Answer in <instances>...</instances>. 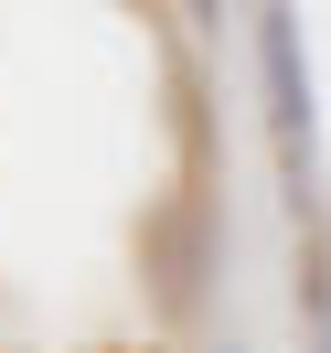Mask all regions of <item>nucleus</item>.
Masks as SVG:
<instances>
[{
    "instance_id": "obj_1",
    "label": "nucleus",
    "mask_w": 331,
    "mask_h": 353,
    "mask_svg": "<svg viewBox=\"0 0 331 353\" xmlns=\"http://www.w3.org/2000/svg\"><path fill=\"white\" fill-rule=\"evenodd\" d=\"M257 75H267V129H278V161L288 182L310 172V75H299V22H288V0L257 11Z\"/></svg>"
},
{
    "instance_id": "obj_2",
    "label": "nucleus",
    "mask_w": 331,
    "mask_h": 353,
    "mask_svg": "<svg viewBox=\"0 0 331 353\" xmlns=\"http://www.w3.org/2000/svg\"><path fill=\"white\" fill-rule=\"evenodd\" d=\"M193 11H203V22H224V0H193Z\"/></svg>"
}]
</instances>
